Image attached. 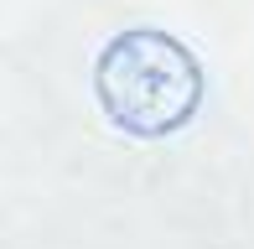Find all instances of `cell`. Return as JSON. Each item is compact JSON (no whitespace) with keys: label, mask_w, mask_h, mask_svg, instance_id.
Listing matches in <instances>:
<instances>
[{"label":"cell","mask_w":254,"mask_h":249,"mask_svg":"<svg viewBox=\"0 0 254 249\" xmlns=\"http://www.w3.org/2000/svg\"><path fill=\"white\" fill-rule=\"evenodd\" d=\"M94 94L114 130L135 140L187 130L202 109V62L182 37L161 26H130L94 58Z\"/></svg>","instance_id":"1"}]
</instances>
